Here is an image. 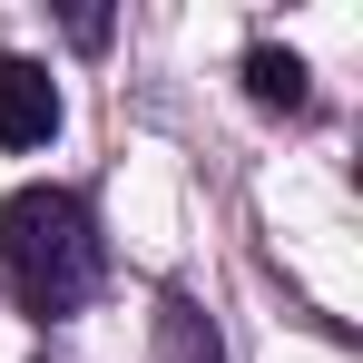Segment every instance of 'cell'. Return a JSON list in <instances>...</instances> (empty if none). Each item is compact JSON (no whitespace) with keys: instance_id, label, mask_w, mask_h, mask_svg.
<instances>
[{"instance_id":"6da1fadb","label":"cell","mask_w":363,"mask_h":363,"mask_svg":"<svg viewBox=\"0 0 363 363\" xmlns=\"http://www.w3.org/2000/svg\"><path fill=\"white\" fill-rule=\"evenodd\" d=\"M99 265H108V245H99L89 196L20 186V196L0 206V275H10V295L30 304L40 324H60V314H79V304L99 295Z\"/></svg>"},{"instance_id":"7a4b0ae2","label":"cell","mask_w":363,"mask_h":363,"mask_svg":"<svg viewBox=\"0 0 363 363\" xmlns=\"http://www.w3.org/2000/svg\"><path fill=\"white\" fill-rule=\"evenodd\" d=\"M50 138H60V79L0 50V147H50Z\"/></svg>"},{"instance_id":"3957f363","label":"cell","mask_w":363,"mask_h":363,"mask_svg":"<svg viewBox=\"0 0 363 363\" xmlns=\"http://www.w3.org/2000/svg\"><path fill=\"white\" fill-rule=\"evenodd\" d=\"M245 99H255V108H275V118H304V108H314L304 60H295V50H275V40H265V50H245Z\"/></svg>"}]
</instances>
